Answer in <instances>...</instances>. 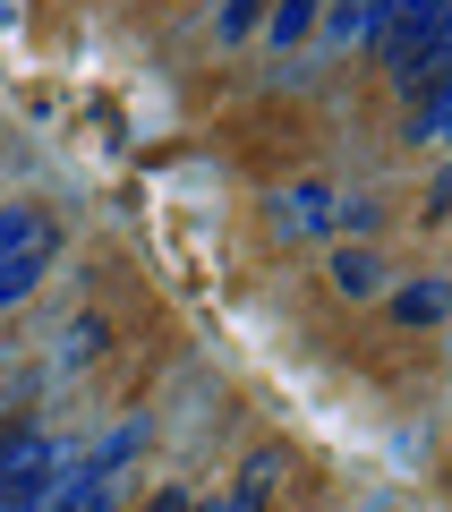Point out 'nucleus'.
I'll use <instances>...</instances> for the list:
<instances>
[{"label": "nucleus", "instance_id": "f257e3e1", "mask_svg": "<svg viewBox=\"0 0 452 512\" xmlns=\"http://www.w3.org/2000/svg\"><path fill=\"white\" fill-rule=\"evenodd\" d=\"M52 248H60L52 205H9V214H0V308H18V299L52 274Z\"/></svg>", "mask_w": 452, "mask_h": 512}, {"label": "nucleus", "instance_id": "f03ea898", "mask_svg": "<svg viewBox=\"0 0 452 512\" xmlns=\"http://www.w3.org/2000/svg\"><path fill=\"white\" fill-rule=\"evenodd\" d=\"M60 470V444L43 427H0V512H26Z\"/></svg>", "mask_w": 452, "mask_h": 512}, {"label": "nucleus", "instance_id": "7ed1b4c3", "mask_svg": "<svg viewBox=\"0 0 452 512\" xmlns=\"http://www.w3.org/2000/svg\"><path fill=\"white\" fill-rule=\"evenodd\" d=\"M26 512H111V461L103 453H94V461H60L52 487H43Z\"/></svg>", "mask_w": 452, "mask_h": 512}, {"label": "nucleus", "instance_id": "20e7f679", "mask_svg": "<svg viewBox=\"0 0 452 512\" xmlns=\"http://www.w3.org/2000/svg\"><path fill=\"white\" fill-rule=\"evenodd\" d=\"M444 9H452V0H367V43H376V60L410 52V43L427 35Z\"/></svg>", "mask_w": 452, "mask_h": 512}, {"label": "nucleus", "instance_id": "39448f33", "mask_svg": "<svg viewBox=\"0 0 452 512\" xmlns=\"http://www.w3.org/2000/svg\"><path fill=\"white\" fill-rule=\"evenodd\" d=\"M393 316H401V325H444V316H452V282H444V274L401 282V291H393Z\"/></svg>", "mask_w": 452, "mask_h": 512}, {"label": "nucleus", "instance_id": "423d86ee", "mask_svg": "<svg viewBox=\"0 0 452 512\" xmlns=\"http://www.w3.org/2000/svg\"><path fill=\"white\" fill-rule=\"evenodd\" d=\"M333 291L342 299H376L384 291V256L376 248H333Z\"/></svg>", "mask_w": 452, "mask_h": 512}, {"label": "nucleus", "instance_id": "0eeeda50", "mask_svg": "<svg viewBox=\"0 0 452 512\" xmlns=\"http://www.w3.org/2000/svg\"><path fill=\"white\" fill-rule=\"evenodd\" d=\"M316 18H325V0H273V9H265V35H273V52H299V43L316 35Z\"/></svg>", "mask_w": 452, "mask_h": 512}, {"label": "nucleus", "instance_id": "6e6552de", "mask_svg": "<svg viewBox=\"0 0 452 512\" xmlns=\"http://www.w3.org/2000/svg\"><path fill=\"white\" fill-rule=\"evenodd\" d=\"M282 487V444H265V453H248L239 461V487H231V512H256L265 495Z\"/></svg>", "mask_w": 452, "mask_h": 512}, {"label": "nucleus", "instance_id": "1a4fd4ad", "mask_svg": "<svg viewBox=\"0 0 452 512\" xmlns=\"http://www.w3.org/2000/svg\"><path fill=\"white\" fill-rule=\"evenodd\" d=\"M290 222H299V231H333V222H342L333 188H290Z\"/></svg>", "mask_w": 452, "mask_h": 512}, {"label": "nucleus", "instance_id": "9d476101", "mask_svg": "<svg viewBox=\"0 0 452 512\" xmlns=\"http://www.w3.org/2000/svg\"><path fill=\"white\" fill-rule=\"evenodd\" d=\"M410 137H452V86H435V94L410 103Z\"/></svg>", "mask_w": 452, "mask_h": 512}, {"label": "nucleus", "instance_id": "9b49d317", "mask_svg": "<svg viewBox=\"0 0 452 512\" xmlns=\"http://www.w3.org/2000/svg\"><path fill=\"white\" fill-rule=\"evenodd\" d=\"M256 9H265V0H222V43H239L256 26Z\"/></svg>", "mask_w": 452, "mask_h": 512}, {"label": "nucleus", "instance_id": "f8f14e48", "mask_svg": "<svg viewBox=\"0 0 452 512\" xmlns=\"http://www.w3.org/2000/svg\"><path fill=\"white\" fill-rule=\"evenodd\" d=\"M94 350H103V325H94V316H86V325L69 333V359H94Z\"/></svg>", "mask_w": 452, "mask_h": 512}, {"label": "nucleus", "instance_id": "ddd939ff", "mask_svg": "<svg viewBox=\"0 0 452 512\" xmlns=\"http://www.w3.org/2000/svg\"><path fill=\"white\" fill-rule=\"evenodd\" d=\"M188 504H197V495H180V487H163V495H154V504H145V512H188Z\"/></svg>", "mask_w": 452, "mask_h": 512}, {"label": "nucleus", "instance_id": "4468645a", "mask_svg": "<svg viewBox=\"0 0 452 512\" xmlns=\"http://www.w3.org/2000/svg\"><path fill=\"white\" fill-rule=\"evenodd\" d=\"M325 9H367V0H325Z\"/></svg>", "mask_w": 452, "mask_h": 512}, {"label": "nucleus", "instance_id": "2eb2a0df", "mask_svg": "<svg viewBox=\"0 0 452 512\" xmlns=\"http://www.w3.org/2000/svg\"><path fill=\"white\" fill-rule=\"evenodd\" d=\"M188 512H231V504H188Z\"/></svg>", "mask_w": 452, "mask_h": 512}]
</instances>
